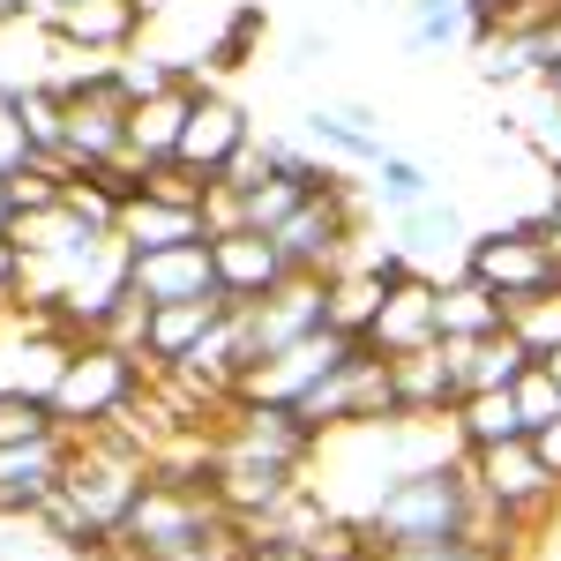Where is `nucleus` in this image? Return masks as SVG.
<instances>
[{"mask_svg": "<svg viewBox=\"0 0 561 561\" xmlns=\"http://www.w3.org/2000/svg\"><path fill=\"white\" fill-rule=\"evenodd\" d=\"M479 524V486H472V465L465 457H442V465H420V472H404L397 486H382L375 502H367V554L382 561L397 547H420V539H457V531H472Z\"/></svg>", "mask_w": 561, "mask_h": 561, "instance_id": "obj_1", "label": "nucleus"}, {"mask_svg": "<svg viewBox=\"0 0 561 561\" xmlns=\"http://www.w3.org/2000/svg\"><path fill=\"white\" fill-rule=\"evenodd\" d=\"M142 389H150V359L142 352L113 345V337H83L68 352L60 382H53V420L68 434H98L113 420H128L142 404Z\"/></svg>", "mask_w": 561, "mask_h": 561, "instance_id": "obj_2", "label": "nucleus"}, {"mask_svg": "<svg viewBox=\"0 0 561 561\" xmlns=\"http://www.w3.org/2000/svg\"><path fill=\"white\" fill-rule=\"evenodd\" d=\"M465 277H479L486 293L502 300H539V293H561V248H554V225H547V203L517 225H494V232H472L465 248Z\"/></svg>", "mask_w": 561, "mask_h": 561, "instance_id": "obj_3", "label": "nucleus"}, {"mask_svg": "<svg viewBox=\"0 0 561 561\" xmlns=\"http://www.w3.org/2000/svg\"><path fill=\"white\" fill-rule=\"evenodd\" d=\"M270 240L285 248L293 270H314V277L345 270L352 248H359V187H352V173L337 180V187H322V195H307V203L285 217Z\"/></svg>", "mask_w": 561, "mask_h": 561, "instance_id": "obj_4", "label": "nucleus"}, {"mask_svg": "<svg viewBox=\"0 0 561 561\" xmlns=\"http://www.w3.org/2000/svg\"><path fill=\"white\" fill-rule=\"evenodd\" d=\"M465 465H472L479 502L502 524H517V531L539 517V510H554V494H561V479L547 472V457H539L531 434H524V442H494V449H465Z\"/></svg>", "mask_w": 561, "mask_h": 561, "instance_id": "obj_5", "label": "nucleus"}, {"mask_svg": "<svg viewBox=\"0 0 561 561\" xmlns=\"http://www.w3.org/2000/svg\"><path fill=\"white\" fill-rule=\"evenodd\" d=\"M248 150H255V121L225 98L217 83L195 90V105H187V128H180V150L173 165H187L195 180H240V165H248Z\"/></svg>", "mask_w": 561, "mask_h": 561, "instance_id": "obj_6", "label": "nucleus"}, {"mask_svg": "<svg viewBox=\"0 0 561 561\" xmlns=\"http://www.w3.org/2000/svg\"><path fill=\"white\" fill-rule=\"evenodd\" d=\"M45 31H53V45H68V53H128L135 45V31L150 23L135 0H38L31 8Z\"/></svg>", "mask_w": 561, "mask_h": 561, "instance_id": "obj_7", "label": "nucleus"}, {"mask_svg": "<svg viewBox=\"0 0 561 561\" xmlns=\"http://www.w3.org/2000/svg\"><path fill=\"white\" fill-rule=\"evenodd\" d=\"M389 389H397V412L404 420H449L465 404V367H457V345H420L389 359Z\"/></svg>", "mask_w": 561, "mask_h": 561, "instance_id": "obj_8", "label": "nucleus"}, {"mask_svg": "<svg viewBox=\"0 0 561 561\" xmlns=\"http://www.w3.org/2000/svg\"><path fill=\"white\" fill-rule=\"evenodd\" d=\"M210 270H217V293L232 307H255V300H270L285 277H293V262H285V248L270 240V232H217L210 240Z\"/></svg>", "mask_w": 561, "mask_h": 561, "instance_id": "obj_9", "label": "nucleus"}, {"mask_svg": "<svg viewBox=\"0 0 561 561\" xmlns=\"http://www.w3.org/2000/svg\"><path fill=\"white\" fill-rule=\"evenodd\" d=\"M68 449L76 434H38V442H0V517H38L45 494L68 472Z\"/></svg>", "mask_w": 561, "mask_h": 561, "instance_id": "obj_10", "label": "nucleus"}, {"mask_svg": "<svg viewBox=\"0 0 561 561\" xmlns=\"http://www.w3.org/2000/svg\"><path fill=\"white\" fill-rule=\"evenodd\" d=\"M300 135L314 142V150H330L337 165H352V173H375V165H382V150H389L382 113H375V105H359V98L307 105V113H300Z\"/></svg>", "mask_w": 561, "mask_h": 561, "instance_id": "obj_11", "label": "nucleus"}, {"mask_svg": "<svg viewBox=\"0 0 561 561\" xmlns=\"http://www.w3.org/2000/svg\"><path fill=\"white\" fill-rule=\"evenodd\" d=\"M128 285H135V300H150V307H165V300H225V293H217V270H210V240L128 255Z\"/></svg>", "mask_w": 561, "mask_h": 561, "instance_id": "obj_12", "label": "nucleus"}, {"mask_svg": "<svg viewBox=\"0 0 561 561\" xmlns=\"http://www.w3.org/2000/svg\"><path fill=\"white\" fill-rule=\"evenodd\" d=\"M367 345L397 359V352H420V345H442V314H434V277H404V285H389L382 307H375V322H367Z\"/></svg>", "mask_w": 561, "mask_h": 561, "instance_id": "obj_13", "label": "nucleus"}, {"mask_svg": "<svg viewBox=\"0 0 561 561\" xmlns=\"http://www.w3.org/2000/svg\"><path fill=\"white\" fill-rule=\"evenodd\" d=\"M225 314H232V300H165V307H150V322H142V359H150V375H173Z\"/></svg>", "mask_w": 561, "mask_h": 561, "instance_id": "obj_14", "label": "nucleus"}, {"mask_svg": "<svg viewBox=\"0 0 561 561\" xmlns=\"http://www.w3.org/2000/svg\"><path fill=\"white\" fill-rule=\"evenodd\" d=\"M397 225V248L420 262H442V270H465V248H472V225H465V210L449 203V195H427L420 210H397L389 217Z\"/></svg>", "mask_w": 561, "mask_h": 561, "instance_id": "obj_15", "label": "nucleus"}, {"mask_svg": "<svg viewBox=\"0 0 561 561\" xmlns=\"http://www.w3.org/2000/svg\"><path fill=\"white\" fill-rule=\"evenodd\" d=\"M195 90H203V76L187 68V83H180V90H158V98L128 105V158L142 165V173H150V165H165V158L180 150V128H187Z\"/></svg>", "mask_w": 561, "mask_h": 561, "instance_id": "obj_16", "label": "nucleus"}, {"mask_svg": "<svg viewBox=\"0 0 561 561\" xmlns=\"http://www.w3.org/2000/svg\"><path fill=\"white\" fill-rule=\"evenodd\" d=\"M434 314H442V345H472V337L510 330V300H502V293H486L479 277H465V270L434 277Z\"/></svg>", "mask_w": 561, "mask_h": 561, "instance_id": "obj_17", "label": "nucleus"}, {"mask_svg": "<svg viewBox=\"0 0 561 561\" xmlns=\"http://www.w3.org/2000/svg\"><path fill=\"white\" fill-rule=\"evenodd\" d=\"M121 240H128V255H150V248H195V240H210V225H203V210H187V203L135 195L128 210H121Z\"/></svg>", "mask_w": 561, "mask_h": 561, "instance_id": "obj_18", "label": "nucleus"}, {"mask_svg": "<svg viewBox=\"0 0 561 561\" xmlns=\"http://www.w3.org/2000/svg\"><path fill=\"white\" fill-rule=\"evenodd\" d=\"M449 420H457V442H465V449H494V442H524V434H531V420L517 412V389H479Z\"/></svg>", "mask_w": 561, "mask_h": 561, "instance_id": "obj_19", "label": "nucleus"}, {"mask_svg": "<svg viewBox=\"0 0 561 561\" xmlns=\"http://www.w3.org/2000/svg\"><path fill=\"white\" fill-rule=\"evenodd\" d=\"M457 367H465V397H479V389H517L524 367H531V352H524L517 330H494V337L457 345Z\"/></svg>", "mask_w": 561, "mask_h": 561, "instance_id": "obj_20", "label": "nucleus"}, {"mask_svg": "<svg viewBox=\"0 0 561 561\" xmlns=\"http://www.w3.org/2000/svg\"><path fill=\"white\" fill-rule=\"evenodd\" d=\"M382 277L367 270V262H345V270H330V330L337 337H367V322H375V307H382Z\"/></svg>", "mask_w": 561, "mask_h": 561, "instance_id": "obj_21", "label": "nucleus"}, {"mask_svg": "<svg viewBox=\"0 0 561 561\" xmlns=\"http://www.w3.org/2000/svg\"><path fill=\"white\" fill-rule=\"evenodd\" d=\"M427 195H442V180H434V165L389 142V150H382V165H375V203H382V210L397 217V210H420Z\"/></svg>", "mask_w": 561, "mask_h": 561, "instance_id": "obj_22", "label": "nucleus"}, {"mask_svg": "<svg viewBox=\"0 0 561 561\" xmlns=\"http://www.w3.org/2000/svg\"><path fill=\"white\" fill-rule=\"evenodd\" d=\"M232 187H240V225H248V232H277V225L307 203L293 180L262 173V165H240V180H232Z\"/></svg>", "mask_w": 561, "mask_h": 561, "instance_id": "obj_23", "label": "nucleus"}, {"mask_svg": "<svg viewBox=\"0 0 561 561\" xmlns=\"http://www.w3.org/2000/svg\"><path fill=\"white\" fill-rule=\"evenodd\" d=\"M404 53H442V45L472 38V15H465V0H404Z\"/></svg>", "mask_w": 561, "mask_h": 561, "instance_id": "obj_24", "label": "nucleus"}, {"mask_svg": "<svg viewBox=\"0 0 561 561\" xmlns=\"http://www.w3.org/2000/svg\"><path fill=\"white\" fill-rule=\"evenodd\" d=\"M45 150L31 142V128H23V105H15V83H0V180H23L38 173Z\"/></svg>", "mask_w": 561, "mask_h": 561, "instance_id": "obj_25", "label": "nucleus"}, {"mask_svg": "<svg viewBox=\"0 0 561 561\" xmlns=\"http://www.w3.org/2000/svg\"><path fill=\"white\" fill-rule=\"evenodd\" d=\"M510 330L524 337V352H531V359H547V352H561V293L517 300V307H510Z\"/></svg>", "mask_w": 561, "mask_h": 561, "instance_id": "obj_26", "label": "nucleus"}, {"mask_svg": "<svg viewBox=\"0 0 561 561\" xmlns=\"http://www.w3.org/2000/svg\"><path fill=\"white\" fill-rule=\"evenodd\" d=\"M38 434H60L53 404L31 389H0V442H38Z\"/></svg>", "mask_w": 561, "mask_h": 561, "instance_id": "obj_27", "label": "nucleus"}, {"mask_svg": "<svg viewBox=\"0 0 561 561\" xmlns=\"http://www.w3.org/2000/svg\"><path fill=\"white\" fill-rule=\"evenodd\" d=\"M517 135H524V150H531L547 173H561V98H554V90H539V105L524 113Z\"/></svg>", "mask_w": 561, "mask_h": 561, "instance_id": "obj_28", "label": "nucleus"}, {"mask_svg": "<svg viewBox=\"0 0 561 561\" xmlns=\"http://www.w3.org/2000/svg\"><path fill=\"white\" fill-rule=\"evenodd\" d=\"M382 561H510V547L457 531V539H420V547H397V554H382Z\"/></svg>", "mask_w": 561, "mask_h": 561, "instance_id": "obj_29", "label": "nucleus"}, {"mask_svg": "<svg viewBox=\"0 0 561 561\" xmlns=\"http://www.w3.org/2000/svg\"><path fill=\"white\" fill-rule=\"evenodd\" d=\"M517 412L531 420V434L547 427V420H561V382L547 375V367H539V359L524 367V382H517Z\"/></svg>", "mask_w": 561, "mask_h": 561, "instance_id": "obj_30", "label": "nucleus"}, {"mask_svg": "<svg viewBox=\"0 0 561 561\" xmlns=\"http://www.w3.org/2000/svg\"><path fill=\"white\" fill-rule=\"evenodd\" d=\"M0 314H23V255L8 232H0Z\"/></svg>", "mask_w": 561, "mask_h": 561, "instance_id": "obj_31", "label": "nucleus"}, {"mask_svg": "<svg viewBox=\"0 0 561 561\" xmlns=\"http://www.w3.org/2000/svg\"><path fill=\"white\" fill-rule=\"evenodd\" d=\"M330 53H337V45H330V31H300V38H293V60H285V76H300V68H322Z\"/></svg>", "mask_w": 561, "mask_h": 561, "instance_id": "obj_32", "label": "nucleus"}, {"mask_svg": "<svg viewBox=\"0 0 561 561\" xmlns=\"http://www.w3.org/2000/svg\"><path fill=\"white\" fill-rule=\"evenodd\" d=\"M240 561H322L314 547H293V539H248Z\"/></svg>", "mask_w": 561, "mask_h": 561, "instance_id": "obj_33", "label": "nucleus"}, {"mask_svg": "<svg viewBox=\"0 0 561 561\" xmlns=\"http://www.w3.org/2000/svg\"><path fill=\"white\" fill-rule=\"evenodd\" d=\"M531 442H539V457H547V472L561 479V420H547V427L531 434Z\"/></svg>", "mask_w": 561, "mask_h": 561, "instance_id": "obj_34", "label": "nucleus"}, {"mask_svg": "<svg viewBox=\"0 0 561 561\" xmlns=\"http://www.w3.org/2000/svg\"><path fill=\"white\" fill-rule=\"evenodd\" d=\"M0 232H15V195H8V180H0Z\"/></svg>", "mask_w": 561, "mask_h": 561, "instance_id": "obj_35", "label": "nucleus"}, {"mask_svg": "<svg viewBox=\"0 0 561 561\" xmlns=\"http://www.w3.org/2000/svg\"><path fill=\"white\" fill-rule=\"evenodd\" d=\"M547 225H554V248H561V187L547 195Z\"/></svg>", "mask_w": 561, "mask_h": 561, "instance_id": "obj_36", "label": "nucleus"}, {"mask_svg": "<svg viewBox=\"0 0 561 561\" xmlns=\"http://www.w3.org/2000/svg\"><path fill=\"white\" fill-rule=\"evenodd\" d=\"M539 367H547V375H554V382H561V352H547V359H539Z\"/></svg>", "mask_w": 561, "mask_h": 561, "instance_id": "obj_37", "label": "nucleus"}, {"mask_svg": "<svg viewBox=\"0 0 561 561\" xmlns=\"http://www.w3.org/2000/svg\"><path fill=\"white\" fill-rule=\"evenodd\" d=\"M135 8H142V15H158V8H173V0H135Z\"/></svg>", "mask_w": 561, "mask_h": 561, "instance_id": "obj_38", "label": "nucleus"}, {"mask_svg": "<svg viewBox=\"0 0 561 561\" xmlns=\"http://www.w3.org/2000/svg\"><path fill=\"white\" fill-rule=\"evenodd\" d=\"M554 187H561V173H554Z\"/></svg>", "mask_w": 561, "mask_h": 561, "instance_id": "obj_39", "label": "nucleus"}]
</instances>
